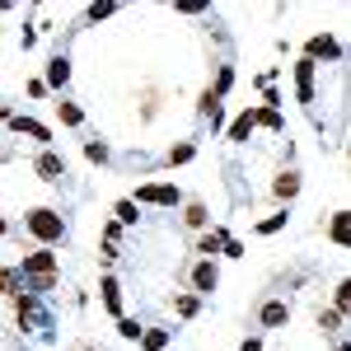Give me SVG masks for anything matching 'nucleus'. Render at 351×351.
Masks as SVG:
<instances>
[{"instance_id": "nucleus-1", "label": "nucleus", "mask_w": 351, "mask_h": 351, "mask_svg": "<svg viewBox=\"0 0 351 351\" xmlns=\"http://www.w3.org/2000/svg\"><path fill=\"white\" fill-rule=\"evenodd\" d=\"M19 276L33 281V295H47V291L56 286V253L52 248H33V253H24Z\"/></svg>"}, {"instance_id": "nucleus-2", "label": "nucleus", "mask_w": 351, "mask_h": 351, "mask_svg": "<svg viewBox=\"0 0 351 351\" xmlns=\"http://www.w3.org/2000/svg\"><path fill=\"white\" fill-rule=\"evenodd\" d=\"M24 225H28V234L43 243V248H52V243H61L66 239V220L56 216L52 206H38V211H28L24 216Z\"/></svg>"}, {"instance_id": "nucleus-3", "label": "nucleus", "mask_w": 351, "mask_h": 351, "mask_svg": "<svg viewBox=\"0 0 351 351\" xmlns=\"http://www.w3.org/2000/svg\"><path fill=\"white\" fill-rule=\"evenodd\" d=\"M319 56H324V61H342V43H337L332 33H314V38L304 43V61L319 66Z\"/></svg>"}, {"instance_id": "nucleus-4", "label": "nucleus", "mask_w": 351, "mask_h": 351, "mask_svg": "<svg viewBox=\"0 0 351 351\" xmlns=\"http://www.w3.org/2000/svg\"><path fill=\"white\" fill-rule=\"evenodd\" d=\"M178 206V188L173 183H145V188H136V206Z\"/></svg>"}, {"instance_id": "nucleus-5", "label": "nucleus", "mask_w": 351, "mask_h": 351, "mask_svg": "<svg viewBox=\"0 0 351 351\" xmlns=\"http://www.w3.org/2000/svg\"><path fill=\"white\" fill-rule=\"evenodd\" d=\"M33 173H38L43 183H56V178H66V160H61L56 150H43V155L33 160Z\"/></svg>"}, {"instance_id": "nucleus-6", "label": "nucleus", "mask_w": 351, "mask_h": 351, "mask_svg": "<svg viewBox=\"0 0 351 351\" xmlns=\"http://www.w3.org/2000/svg\"><path fill=\"white\" fill-rule=\"evenodd\" d=\"M314 71H319L314 61H304V56L295 61V99L300 104H314Z\"/></svg>"}, {"instance_id": "nucleus-7", "label": "nucleus", "mask_w": 351, "mask_h": 351, "mask_svg": "<svg viewBox=\"0 0 351 351\" xmlns=\"http://www.w3.org/2000/svg\"><path fill=\"white\" fill-rule=\"evenodd\" d=\"M258 324L263 328H286L291 324V304H286V300H267V304L258 309Z\"/></svg>"}, {"instance_id": "nucleus-8", "label": "nucleus", "mask_w": 351, "mask_h": 351, "mask_svg": "<svg viewBox=\"0 0 351 351\" xmlns=\"http://www.w3.org/2000/svg\"><path fill=\"white\" fill-rule=\"evenodd\" d=\"M216 281H220L216 263H206V258H202V263L192 267V291H197V295H211V291H216Z\"/></svg>"}, {"instance_id": "nucleus-9", "label": "nucleus", "mask_w": 351, "mask_h": 351, "mask_svg": "<svg viewBox=\"0 0 351 351\" xmlns=\"http://www.w3.org/2000/svg\"><path fill=\"white\" fill-rule=\"evenodd\" d=\"M10 132L33 136V141H52V132H47L43 122H33V117H24V112H10Z\"/></svg>"}, {"instance_id": "nucleus-10", "label": "nucleus", "mask_w": 351, "mask_h": 351, "mask_svg": "<svg viewBox=\"0 0 351 351\" xmlns=\"http://www.w3.org/2000/svg\"><path fill=\"white\" fill-rule=\"evenodd\" d=\"M99 291H104V309L122 319V286H117V276H104V281H99Z\"/></svg>"}, {"instance_id": "nucleus-11", "label": "nucleus", "mask_w": 351, "mask_h": 351, "mask_svg": "<svg viewBox=\"0 0 351 351\" xmlns=\"http://www.w3.org/2000/svg\"><path fill=\"white\" fill-rule=\"evenodd\" d=\"M248 136H253V108H248V112H239V117L230 122V132H225V141H230V145H243Z\"/></svg>"}, {"instance_id": "nucleus-12", "label": "nucleus", "mask_w": 351, "mask_h": 351, "mask_svg": "<svg viewBox=\"0 0 351 351\" xmlns=\"http://www.w3.org/2000/svg\"><path fill=\"white\" fill-rule=\"evenodd\" d=\"M295 192H300V173H295V169H286V173L271 183V197H276V202H291Z\"/></svg>"}, {"instance_id": "nucleus-13", "label": "nucleus", "mask_w": 351, "mask_h": 351, "mask_svg": "<svg viewBox=\"0 0 351 351\" xmlns=\"http://www.w3.org/2000/svg\"><path fill=\"white\" fill-rule=\"evenodd\" d=\"M66 80H71V61H66V56H52V61H47V80H43V84L61 89Z\"/></svg>"}, {"instance_id": "nucleus-14", "label": "nucleus", "mask_w": 351, "mask_h": 351, "mask_svg": "<svg viewBox=\"0 0 351 351\" xmlns=\"http://www.w3.org/2000/svg\"><path fill=\"white\" fill-rule=\"evenodd\" d=\"M347 230H351V211H337V216L328 220V239L337 243V248L347 243Z\"/></svg>"}, {"instance_id": "nucleus-15", "label": "nucleus", "mask_w": 351, "mask_h": 351, "mask_svg": "<svg viewBox=\"0 0 351 351\" xmlns=\"http://www.w3.org/2000/svg\"><path fill=\"white\" fill-rule=\"evenodd\" d=\"M225 239H230L225 230H211V234H202V239H197V253H206V263H211L220 248H225Z\"/></svg>"}, {"instance_id": "nucleus-16", "label": "nucleus", "mask_w": 351, "mask_h": 351, "mask_svg": "<svg viewBox=\"0 0 351 351\" xmlns=\"http://www.w3.org/2000/svg\"><path fill=\"white\" fill-rule=\"evenodd\" d=\"M19 291H24L19 267H5V271H0V295H14V300H19Z\"/></svg>"}, {"instance_id": "nucleus-17", "label": "nucleus", "mask_w": 351, "mask_h": 351, "mask_svg": "<svg viewBox=\"0 0 351 351\" xmlns=\"http://www.w3.org/2000/svg\"><path fill=\"white\" fill-rule=\"evenodd\" d=\"M141 347L145 351H164L169 347V332H164V328H145V332H141Z\"/></svg>"}, {"instance_id": "nucleus-18", "label": "nucleus", "mask_w": 351, "mask_h": 351, "mask_svg": "<svg viewBox=\"0 0 351 351\" xmlns=\"http://www.w3.org/2000/svg\"><path fill=\"white\" fill-rule=\"evenodd\" d=\"M253 127H267V132H281V112H276V108H253Z\"/></svg>"}, {"instance_id": "nucleus-19", "label": "nucleus", "mask_w": 351, "mask_h": 351, "mask_svg": "<svg viewBox=\"0 0 351 351\" xmlns=\"http://www.w3.org/2000/svg\"><path fill=\"white\" fill-rule=\"evenodd\" d=\"M206 206H202V202H188V211H183V225H188V230H202V225H206Z\"/></svg>"}, {"instance_id": "nucleus-20", "label": "nucleus", "mask_w": 351, "mask_h": 351, "mask_svg": "<svg viewBox=\"0 0 351 351\" xmlns=\"http://www.w3.org/2000/svg\"><path fill=\"white\" fill-rule=\"evenodd\" d=\"M56 112H61V122H66V127H80V122H84V112L75 108V104H66V99L56 104Z\"/></svg>"}, {"instance_id": "nucleus-21", "label": "nucleus", "mask_w": 351, "mask_h": 351, "mask_svg": "<svg viewBox=\"0 0 351 351\" xmlns=\"http://www.w3.org/2000/svg\"><path fill=\"white\" fill-rule=\"evenodd\" d=\"M192 155H197V145H192V141H183V145H173V150H169L164 160H169V164H188Z\"/></svg>"}, {"instance_id": "nucleus-22", "label": "nucleus", "mask_w": 351, "mask_h": 351, "mask_svg": "<svg viewBox=\"0 0 351 351\" xmlns=\"http://www.w3.org/2000/svg\"><path fill=\"white\" fill-rule=\"evenodd\" d=\"M291 220V211H276V216H267V220H258V234H276L281 225Z\"/></svg>"}, {"instance_id": "nucleus-23", "label": "nucleus", "mask_w": 351, "mask_h": 351, "mask_svg": "<svg viewBox=\"0 0 351 351\" xmlns=\"http://www.w3.org/2000/svg\"><path fill=\"white\" fill-rule=\"evenodd\" d=\"M342 324H347V319H342L337 309H324V314H319V328H324V332H342Z\"/></svg>"}, {"instance_id": "nucleus-24", "label": "nucleus", "mask_w": 351, "mask_h": 351, "mask_svg": "<svg viewBox=\"0 0 351 351\" xmlns=\"http://www.w3.org/2000/svg\"><path fill=\"white\" fill-rule=\"evenodd\" d=\"M173 309H178L183 319H192V314L202 309V300H197V295H178V300H173Z\"/></svg>"}, {"instance_id": "nucleus-25", "label": "nucleus", "mask_w": 351, "mask_h": 351, "mask_svg": "<svg viewBox=\"0 0 351 351\" xmlns=\"http://www.w3.org/2000/svg\"><path fill=\"white\" fill-rule=\"evenodd\" d=\"M117 332H122V337H127V342H136V337H141V332H145V328L136 324V319H127V314H122V319H117Z\"/></svg>"}, {"instance_id": "nucleus-26", "label": "nucleus", "mask_w": 351, "mask_h": 351, "mask_svg": "<svg viewBox=\"0 0 351 351\" xmlns=\"http://www.w3.org/2000/svg\"><path fill=\"white\" fill-rule=\"evenodd\" d=\"M337 314H342V319H347V304H351V281H337Z\"/></svg>"}, {"instance_id": "nucleus-27", "label": "nucleus", "mask_w": 351, "mask_h": 351, "mask_svg": "<svg viewBox=\"0 0 351 351\" xmlns=\"http://www.w3.org/2000/svg\"><path fill=\"white\" fill-rule=\"evenodd\" d=\"M117 220H122V225H136V202H127V197H122V202H117Z\"/></svg>"}, {"instance_id": "nucleus-28", "label": "nucleus", "mask_w": 351, "mask_h": 351, "mask_svg": "<svg viewBox=\"0 0 351 351\" xmlns=\"http://www.w3.org/2000/svg\"><path fill=\"white\" fill-rule=\"evenodd\" d=\"M84 155H89L94 164H108V145H104V141H89V145H84Z\"/></svg>"}, {"instance_id": "nucleus-29", "label": "nucleus", "mask_w": 351, "mask_h": 351, "mask_svg": "<svg viewBox=\"0 0 351 351\" xmlns=\"http://www.w3.org/2000/svg\"><path fill=\"white\" fill-rule=\"evenodd\" d=\"M230 84H234V71H230V66H220V75H216V94H225Z\"/></svg>"}, {"instance_id": "nucleus-30", "label": "nucleus", "mask_w": 351, "mask_h": 351, "mask_svg": "<svg viewBox=\"0 0 351 351\" xmlns=\"http://www.w3.org/2000/svg\"><path fill=\"white\" fill-rule=\"evenodd\" d=\"M220 253H225V258H243V243L239 239H225V248H220Z\"/></svg>"}, {"instance_id": "nucleus-31", "label": "nucleus", "mask_w": 351, "mask_h": 351, "mask_svg": "<svg viewBox=\"0 0 351 351\" xmlns=\"http://www.w3.org/2000/svg\"><path fill=\"white\" fill-rule=\"evenodd\" d=\"M117 5H89V19H108Z\"/></svg>"}, {"instance_id": "nucleus-32", "label": "nucleus", "mask_w": 351, "mask_h": 351, "mask_svg": "<svg viewBox=\"0 0 351 351\" xmlns=\"http://www.w3.org/2000/svg\"><path fill=\"white\" fill-rule=\"evenodd\" d=\"M243 351H263V342L258 337H243Z\"/></svg>"}, {"instance_id": "nucleus-33", "label": "nucleus", "mask_w": 351, "mask_h": 351, "mask_svg": "<svg viewBox=\"0 0 351 351\" xmlns=\"http://www.w3.org/2000/svg\"><path fill=\"white\" fill-rule=\"evenodd\" d=\"M5 230H10V225H5V216H0V234H5Z\"/></svg>"}, {"instance_id": "nucleus-34", "label": "nucleus", "mask_w": 351, "mask_h": 351, "mask_svg": "<svg viewBox=\"0 0 351 351\" xmlns=\"http://www.w3.org/2000/svg\"><path fill=\"white\" fill-rule=\"evenodd\" d=\"M84 351H99V347H84Z\"/></svg>"}]
</instances>
